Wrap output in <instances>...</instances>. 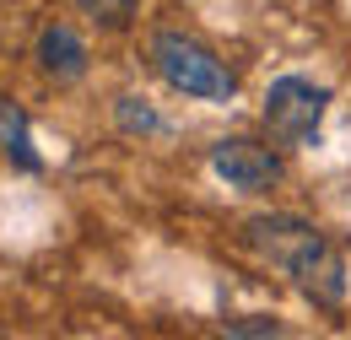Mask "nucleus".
Segmentation results:
<instances>
[{
  "mask_svg": "<svg viewBox=\"0 0 351 340\" xmlns=\"http://www.w3.org/2000/svg\"><path fill=\"white\" fill-rule=\"evenodd\" d=\"M243 238H249L254 254L281 265L298 281V292L313 298L319 308L346 302V259L313 221H303V216H254V221H243Z\"/></svg>",
  "mask_w": 351,
  "mask_h": 340,
  "instance_id": "f257e3e1",
  "label": "nucleus"
},
{
  "mask_svg": "<svg viewBox=\"0 0 351 340\" xmlns=\"http://www.w3.org/2000/svg\"><path fill=\"white\" fill-rule=\"evenodd\" d=\"M33 60H38V71H44L49 82H60V86L87 76V43L76 38V27H65V22H49V27H38Z\"/></svg>",
  "mask_w": 351,
  "mask_h": 340,
  "instance_id": "39448f33",
  "label": "nucleus"
},
{
  "mask_svg": "<svg viewBox=\"0 0 351 340\" xmlns=\"http://www.w3.org/2000/svg\"><path fill=\"white\" fill-rule=\"evenodd\" d=\"M0 151L16 162V168H38V151H33V135H27V119H22V108L16 103H5L0 97Z\"/></svg>",
  "mask_w": 351,
  "mask_h": 340,
  "instance_id": "423d86ee",
  "label": "nucleus"
},
{
  "mask_svg": "<svg viewBox=\"0 0 351 340\" xmlns=\"http://www.w3.org/2000/svg\"><path fill=\"white\" fill-rule=\"evenodd\" d=\"M227 335H287L276 319H227Z\"/></svg>",
  "mask_w": 351,
  "mask_h": 340,
  "instance_id": "1a4fd4ad",
  "label": "nucleus"
},
{
  "mask_svg": "<svg viewBox=\"0 0 351 340\" xmlns=\"http://www.w3.org/2000/svg\"><path fill=\"white\" fill-rule=\"evenodd\" d=\"M114 119H119V130H125V135H157V130H162L157 108H152L146 97H135V92H125V97L114 103Z\"/></svg>",
  "mask_w": 351,
  "mask_h": 340,
  "instance_id": "0eeeda50",
  "label": "nucleus"
},
{
  "mask_svg": "<svg viewBox=\"0 0 351 340\" xmlns=\"http://www.w3.org/2000/svg\"><path fill=\"white\" fill-rule=\"evenodd\" d=\"M71 5H76L87 22L108 27V33H119V27H125V22L135 16V5H141V0H71Z\"/></svg>",
  "mask_w": 351,
  "mask_h": 340,
  "instance_id": "6e6552de",
  "label": "nucleus"
},
{
  "mask_svg": "<svg viewBox=\"0 0 351 340\" xmlns=\"http://www.w3.org/2000/svg\"><path fill=\"white\" fill-rule=\"evenodd\" d=\"M211 168L227 189H238V195H260L270 184H281V157L260 146V141H249V135H227L211 146Z\"/></svg>",
  "mask_w": 351,
  "mask_h": 340,
  "instance_id": "20e7f679",
  "label": "nucleus"
},
{
  "mask_svg": "<svg viewBox=\"0 0 351 340\" xmlns=\"http://www.w3.org/2000/svg\"><path fill=\"white\" fill-rule=\"evenodd\" d=\"M324 103L330 92L308 76H276L270 92H265V130L276 146H308L319 135V119H324Z\"/></svg>",
  "mask_w": 351,
  "mask_h": 340,
  "instance_id": "7ed1b4c3",
  "label": "nucleus"
},
{
  "mask_svg": "<svg viewBox=\"0 0 351 340\" xmlns=\"http://www.w3.org/2000/svg\"><path fill=\"white\" fill-rule=\"evenodd\" d=\"M152 65H157V76L173 86V92H184V97L227 103V97L238 92V76L221 65L206 43L184 38V33H157V38H152Z\"/></svg>",
  "mask_w": 351,
  "mask_h": 340,
  "instance_id": "f03ea898",
  "label": "nucleus"
}]
</instances>
